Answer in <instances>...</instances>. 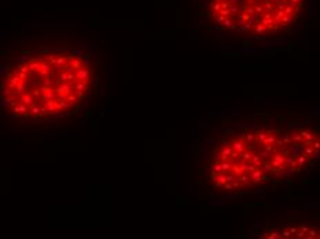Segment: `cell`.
<instances>
[{
    "mask_svg": "<svg viewBox=\"0 0 320 239\" xmlns=\"http://www.w3.org/2000/svg\"><path fill=\"white\" fill-rule=\"evenodd\" d=\"M319 119L306 112L219 116L195 155L196 180L211 198H242L293 183L319 159Z\"/></svg>",
    "mask_w": 320,
    "mask_h": 239,
    "instance_id": "1",
    "label": "cell"
},
{
    "mask_svg": "<svg viewBox=\"0 0 320 239\" xmlns=\"http://www.w3.org/2000/svg\"><path fill=\"white\" fill-rule=\"evenodd\" d=\"M98 78V58L82 35L41 33L3 68L0 104L15 119L63 118L87 101Z\"/></svg>",
    "mask_w": 320,
    "mask_h": 239,
    "instance_id": "2",
    "label": "cell"
},
{
    "mask_svg": "<svg viewBox=\"0 0 320 239\" xmlns=\"http://www.w3.org/2000/svg\"><path fill=\"white\" fill-rule=\"evenodd\" d=\"M313 0H195L196 26L219 40L275 43L308 24Z\"/></svg>",
    "mask_w": 320,
    "mask_h": 239,
    "instance_id": "3",
    "label": "cell"
},
{
    "mask_svg": "<svg viewBox=\"0 0 320 239\" xmlns=\"http://www.w3.org/2000/svg\"><path fill=\"white\" fill-rule=\"evenodd\" d=\"M253 234L261 238H319V225L289 218L283 223H273V227H261Z\"/></svg>",
    "mask_w": 320,
    "mask_h": 239,
    "instance_id": "4",
    "label": "cell"
}]
</instances>
